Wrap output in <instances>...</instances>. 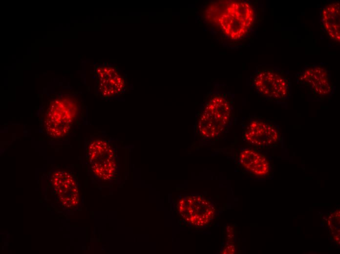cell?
Wrapping results in <instances>:
<instances>
[{"instance_id": "7", "label": "cell", "mask_w": 340, "mask_h": 254, "mask_svg": "<svg viewBox=\"0 0 340 254\" xmlns=\"http://www.w3.org/2000/svg\"><path fill=\"white\" fill-rule=\"evenodd\" d=\"M86 155L96 178L106 180L113 177L117 167L116 154L109 141L103 139L89 141Z\"/></svg>"}, {"instance_id": "13", "label": "cell", "mask_w": 340, "mask_h": 254, "mask_svg": "<svg viewBox=\"0 0 340 254\" xmlns=\"http://www.w3.org/2000/svg\"><path fill=\"white\" fill-rule=\"evenodd\" d=\"M234 246L231 244H228L226 246L224 250L222 251L223 254H233L234 252Z\"/></svg>"}, {"instance_id": "10", "label": "cell", "mask_w": 340, "mask_h": 254, "mask_svg": "<svg viewBox=\"0 0 340 254\" xmlns=\"http://www.w3.org/2000/svg\"><path fill=\"white\" fill-rule=\"evenodd\" d=\"M97 87L101 96L105 99H113L123 93L125 81L123 76L115 68L101 66L96 71Z\"/></svg>"}, {"instance_id": "5", "label": "cell", "mask_w": 340, "mask_h": 254, "mask_svg": "<svg viewBox=\"0 0 340 254\" xmlns=\"http://www.w3.org/2000/svg\"><path fill=\"white\" fill-rule=\"evenodd\" d=\"M295 79L315 101L329 100L335 90L330 71L323 64L307 65L295 74Z\"/></svg>"}, {"instance_id": "4", "label": "cell", "mask_w": 340, "mask_h": 254, "mask_svg": "<svg viewBox=\"0 0 340 254\" xmlns=\"http://www.w3.org/2000/svg\"><path fill=\"white\" fill-rule=\"evenodd\" d=\"M78 107L75 100L62 96L51 101L43 119V127L50 137L59 138L69 131L75 120Z\"/></svg>"}, {"instance_id": "11", "label": "cell", "mask_w": 340, "mask_h": 254, "mask_svg": "<svg viewBox=\"0 0 340 254\" xmlns=\"http://www.w3.org/2000/svg\"><path fill=\"white\" fill-rule=\"evenodd\" d=\"M238 162L245 170L256 177H267L271 174L272 166L267 156L252 148L242 149Z\"/></svg>"}, {"instance_id": "9", "label": "cell", "mask_w": 340, "mask_h": 254, "mask_svg": "<svg viewBox=\"0 0 340 254\" xmlns=\"http://www.w3.org/2000/svg\"><path fill=\"white\" fill-rule=\"evenodd\" d=\"M50 182L58 201L64 209L68 211L78 206V189L72 175L63 170H56L51 174Z\"/></svg>"}, {"instance_id": "12", "label": "cell", "mask_w": 340, "mask_h": 254, "mask_svg": "<svg viewBox=\"0 0 340 254\" xmlns=\"http://www.w3.org/2000/svg\"><path fill=\"white\" fill-rule=\"evenodd\" d=\"M340 5L339 2H332L320 11L319 20L328 37L333 41L340 40Z\"/></svg>"}, {"instance_id": "8", "label": "cell", "mask_w": 340, "mask_h": 254, "mask_svg": "<svg viewBox=\"0 0 340 254\" xmlns=\"http://www.w3.org/2000/svg\"><path fill=\"white\" fill-rule=\"evenodd\" d=\"M179 205V212L185 221L196 227L208 225L215 214L212 203L199 194L186 196L180 201Z\"/></svg>"}, {"instance_id": "6", "label": "cell", "mask_w": 340, "mask_h": 254, "mask_svg": "<svg viewBox=\"0 0 340 254\" xmlns=\"http://www.w3.org/2000/svg\"><path fill=\"white\" fill-rule=\"evenodd\" d=\"M240 125L245 141L259 148L273 147L281 142L279 126L274 121L257 115L244 118Z\"/></svg>"}, {"instance_id": "3", "label": "cell", "mask_w": 340, "mask_h": 254, "mask_svg": "<svg viewBox=\"0 0 340 254\" xmlns=\"http://www.w3.org/2000/svg\"><path fill=\"white\" fill-rule=\"evenodd\" d=\"M250 84L255 94L268 102L283 104L291 95L289 71L276 66L257 67L251 74Z\"/></svg>"}, {"instance_id": "1", "label": "cell", "mask_w": 340, "mask_h": 254, "mask_svg": "<svg viewBox=\"0 0 340 254\" xmlns=\"http://www.w3.org/2000/svg\"><path fill=\"white\" fill-rule=\"evenodd\" d=\"M234 96L229 92H210L196 114L194 138L213 141L227 135L234 120Z\"/></svg>"}, {"instance_id": "2", "label": "cell", "mask_w": 340, "mask_h": 254, "mask_svg": "<svg viewBox=\"0 0 340 254\" xmlns=\"http://www.w3.org/2000/svg\"><path fill=\"white\" fill-rule=\"evenodd\" d=\"M210 6L208 17L218 25L223 34L233 41L245 37L255 20V12L246 1H221Z\"/></svg>"}]
</instances>
